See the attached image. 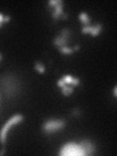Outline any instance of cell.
Returning a JSON list of instances; mask_svg holds the SVG:
<instances>
[{
  "label": "cell",
  "mask_w": 117,
  "mask_h": 156,
  "mask_svg": "<svg viewBox=\"0 0 117 156\" xmlns=\"http://www.w3.org/2000/svg\"><path fill=\"white\" fill-rule=\"evenodd\" d=\"M66 126V121L62 120V119H50L48 121H46L43 126L42 129L45 133H53L56 132L60 129H62L64 127Z\"/></svg>",
  "instance_id": "obj_1"
},
{
  "label": "cell",
  "mask_w": 117,
  "mask_h": 156,
  "mask_svg": "<svg viewBox=\"0 0 117 156\" xmlns=\"http://www.w3.org/2000/svg\"><path fill=\"white\" fill-rule=\"evenodd\" d=\"M22 119H24V116H22V115L17 114V115H14L8 122L4 125V127L2 128V130H1V132H0V140H1V142H2L3 144L6 142V135H7L8 130L11 128V126L14 125V124H17V123L20 122Z\"/></svg>",
  "instance_id": "obj_2"
},
{
  "label": "cell",
  "mask_w": 117,
  "mask_h": 156,
  "mask_svg": "<svg viewBox=\"0 0 117 156\" xmlns=\"http://www.w3.org/2000/svg\"><path fill=\"white\" fill-rule=\"evenodd\" d=\"M60 155H83L79 144L75 142H68L62 147Z\"/></svg>",
  "instance_id": "obj_3"
},
{
  "label": "cell",
  "mask_w": 117,
  "mask_h": 156,
  "mask_svg": "<svg viewBox=\"0 0 117 156\" xmlns=\"http://www.w3.org/2000/svg\"><path fill=\"white\" fill-rule=\"evenodd\" d=\"M79 146L81 148L83 155H92L95 153L96 147H95V144L90 140H83L79 144Z\"/></svg>",
  "instance_id": "obj_4"
},
{
  "label": "cell",
  "mask_w": 117,
  "mask_h": 156,
  "mask_svg": "<svg viewBox=\"0 0 117 156\" xmlns=\"http://www.w3.org/2000/svg\"><path fill=\"white\" fill-rule=\"evenodd\" d=\"M55 9L52 13V17L54 20H58L60 18V15L62 14V9H64V2L62 0H58V3L54 7Z\"/></svg>",
  "instance_id": "obj_5"
},
{
  "label": "cell",
  "mask_w": 117,
  "mask_h": 156,
  "mask_svg": "<svg viewBox=\"0 0 117 156\" xmlns=\"http://www.w3.org/2000/svg\"><path fill=\"white\" fill-rule=\"evenodd\" d=\"M68 42H69V40H66V39L62 38V37H60V36H57L56 38L54 39V41H53V43H54L58 49L62 48V47H68Z\"/></svg>",
  "instance_id": "obj_6"
},
{
  "label": "cell",
  "mask_w": 117,
  "mask_h": 156,
  "mask_svg": "<svg viewBox=\"0 0 117 156\" xmlns=\"http://www.w3.org/2000/svg\"><path fill=\"white\" fill-rule=\"evenodd\" d=\"M79 19L81 20V22L84 24V26H88L90 22H91V20L89 18V16L87 15V13H81L80 15H79Z\"/></svg>",
  "instance_id": "obj_7"
},
{
  "label": "cell",
  "mask_w": 117,
  "mask_h": 156,
  "mask_svg": "<svg viewBox=\"0 0 117 156\" xmlns=\"http://www.w3.org/2000/svg\"><path fill=\"white\" fill-rule=\"evenodd\" d=\"M102 24H97L96 26H94L93 28H92V30H91V34L93 35V36H97L98 34L102 31Z\"/></svg>",
  "instance_id": "obj_8"
},
{
  "label": "cell",
  "mask_w": 117,
  "mask_h": 156,
  "mask_svg": "<svg viewBox=\"0 0 117 156\" xmlns=\"http://www.w3.org/2000/svg\"><path fill=\"white\" fill-rule=\"evenodd\" d=\"M62 93L64 95V96H69L73 93V87L72 86H64L62 88Z\"/></svg>",
  "instance_id": "obj_9"
},
{
  "label": "cell",
  "mask_w": 117,
  "mask_h": 156,
  "mask_svg": "<svg viewBox=\"0 0 117 156\" xmlns=\"http://www.w3.org/2000/svg\"><path fill=\"white\" fill-rule=\"evenodd\" d=\"M60 36L62 37V38L66 39V40H68L69 37H70V30L68 28H64L60 31Z\"/></svg>",
  "instance_id": "obj_10"
},
{
  "label": "cell",
  "mask_w": 117,
  "mask_h": 156,
  "mask_svg": "<svg viewBox=\"0 0 117 156\" xmlns=\"http://www.w3.org/2000/svg\"><path fill=\"white\" fill-rule=\"evenodd\" d=\"M58 50L62 54H72L73 53V49L68 48V47H62V48H60Z\"/></svg>",
  "instance_id": "obj_11"
},
{
  "label": "cell",
  "mask_w": 117,
  "mask_h": 156,
  "mask_svg": "<svg viewBox=\"0 0 117 156\" xmlns=\"http://www.w3.org/2000/svg\"><path fill=\"white\" fill-rule=\"evenodd\" d=\"M35 69H36L38 72H40V73H44V72H45V68H44L40 62H36V64H35Z\"/></svg>",
  "instance_id": "obj_12"
},
{
  "label": "cell",
  "mask_w": 117,
  "mask_h": 156,
  "mask_svg": "<svg viewBox=\"0 0 117 156\" xmlns=\"http://www.w3.org/2000/svg\"><path fill=\"white\" fill-rule=\"evenodd\" d=\"M62 79H64V81L66 82V84H70L71 81H72V79H73V77H72L71 75H66Z\"/></svg>",
  "instance_id": "obj_13"
},
{
  "label": "cell",
  "mask_w": 117,
  "mask_h": 156,
  "mask_svg": "<svg viewBox=\"0 0 117 156\" xmlns=\"http://www.w3.org/2000/svg\"><path fill=\"white\" fill-rule=\"evenodd\" d=\"M92 28H93V26H85L83 28V29H82V33H88V32H91Z\"/></svg>",
  "instance_id": "obj_14"
},
{
  "label": "cell",
  "mask_w": 117,
  "mask_h": 156,
  "mask_svg": "<svg viewBox=\"0 0 117 156\" xmlns=\"http://www.w3.org/2000/svg\"><path fill=\"white\" fill-rule=\"evenodd\" d=\"M79 82H80V81H79L78 78H73L70 84H71L72 86H78V85H79Z\"/></svg>",
  "instance_id": "obj_15"
},
{
  "label": "cell",
  "mask_w": 117,
  "mask_h": 156,
  "mask_svg": "<svg viewBox=\"0 0 117 156\" xmlns=\"http://www.w3.org/2000/svg\"><path fill=\"white\" fill-rule=\"evenodd\" d=\"M58 87L62 88L64 86H66V82L64 81V79H60L58 81Z\"/></svg>",
  "instance_id": "obj_16"
},
{
  "label": "cell",
  "mask_w": 117,
  "mask_h": 156,
  "mask_svg": "<svg viewBox=\"0 0 117 156\" xmlns=\"http://www.w3.org/2000/svg\"><path fill=\"white\" fill-rule=\"evenodd\" d=\"M58 3V0H51V1H49V5H53L54 7H55Z\"/></svg>",
  "instance_id": "obj_17"
},
{
  "label": "cell",
  "mask_w": 117,
  "mask_h": 156,
  "mask_svg": "<svg viewBox=\"0 0 117 156\" xmlns=\"http://www.w3.org/2000/svg\"><path fill=\"white\" fill-rule=\"evenodd\" d=\"M10 20H11V17L10 16H6L3 19V22H10Z\"/></svg>",
  "instance_id": "obj_18"
},
{
  "label": "cell",
  "mask_w": 117,
  "mask_h": 156,
  "mask_svg": "<svg viewBox=\"0 0 117 156\" xmlns=\"http://www.w3.org/2000/svg\"><path fill=\"white\" fill-rule=\"evenodd\" d=\"M60 18H62L64 20H66L68 18V15L66 13H64V12H62V14L60 15Z\"/></svg>",
  "instance_id": "obj_19"
},
{
  "label": "cell",
  "mask_w": 117,
  "mask_h": 156,
  "mask_svg": "<svg viewBox=\"0 0 117 156\" xmlns=\"http://www.w3.org/2000/svg\"><path fill=\"white\" fill-rule=\"evenodd\" d=\"M3 19H4V16H3V14L0 13V22H3Z\"/></svg>",
  "instance_id": "obj_20"
},
{
  "label": "cell",
  "mask_w": 117,
  "mask_h": 156,
  "mask_svg": "<svg viewBox=\"0 0 117 156\" xmlns=\"http://www.w3.org/2000/svg\"><path fill=\"white\" fill-rule=\"evenodd\" d=\"M74 50H79V46H78V45L74 46V48H73V51H74Z\"/></svg>",
  "instance_id": "obj_21"
},
{
  "label": "cell",
  "mask_w": 117,
  "mask_h": 156,
  "mask_svg": "<svg viewBox=\"0 0 117 156\" xmlns=\"http://www.w3.org/2000/svg\"><path fill=\"white\" fill-rule=\"evenodd\" d=\"M4 152H5V149L1 150V151H0V155H3V154H4Z\"/></svg>",
  "instance_id": "obj_22"
},
{
  "label": "cell",
  "mask_w": 117,
  "mask_h": 156,
  "mask_svg": "<svg viewBox=\"0 0 117 156\" xmlns=\"http://www.w3.org/2000/svg\"><path fill=\"white\" fill-rule=\"evenodd\" d=\"M116 93H117V88H115V89H114V96H115V97L117 96Z\"/></svg>",
  "instance_id": "obj_23"
},
{
  "label": "cell",
  "mask_w": 117,
  "mask_h": 156,
  "mask_svg": "<svg viewBox=\"0 0 117 156\" xmlns=\"http://www.w3.org/2000/svg\"><path fill=\"white\" fill-rule=\"evenodd\" d=\"M1 58H2V55L0 54V60H1Z\"/></svg>",
  "instance_id": "obj_24"
},
{
  "label": "cell",
  "mask_w": 117,
  "mask_h": 156,
  "mask_svg": "<svg viewBox=\"0 0 117 156\" xmlns=\"http://www.w3.org/2000/svg\"><path fill=\"white\" fill-rule=\"evenodd\" d=\"M0 26H1V22H0Z\"/></svg>",
  "instance_id": "obj_25"
}]
</instances>
